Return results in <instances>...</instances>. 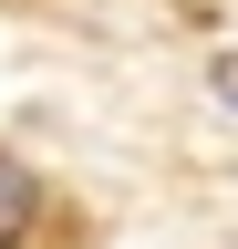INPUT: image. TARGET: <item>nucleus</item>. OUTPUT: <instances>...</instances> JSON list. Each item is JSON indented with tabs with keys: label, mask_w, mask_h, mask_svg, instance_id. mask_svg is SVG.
Instances as JSON below:
<instances>
[{
	"label": "nucleus",
	"mask_w": 238,
	"mask_h": 249,
	"mask_svg": "<svg viewBox=\"0 0 238 249\" xmlns=\"http://www.w3.org/2000/svg\"><path fill=\"white\" fill-rule=\"evenodd\" d=\"M197 83H207V104H218V114H238V42L207 52V62H197Z\"/></svg>",
	"instance_id": "obj_2"
},
{
	"label": "nucleus",
	"mask_w": 238,
	"mask_h": 249,
	"mask_svg": "<svg viewBox=\"0 0 238 249\" xmlns=\"http://www.w3.org/2000/svg\"><path fill=\"white\" fill-rule=\"evenodd\" d=\"M0 249H94L73 187L52 166H32L21 145H0Z\"/></svg>",
	"instance_id": "obj_1"
}]
</instances>
